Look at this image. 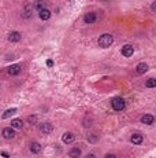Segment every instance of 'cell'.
<instances>
[{
	"label": "cell",
	"mask_w": 156,
	"mask_h": 158,
	"mask_svg": "<svg viewBox=\"0 0 156 158\" xmlns=\"http://www.w3.org/2000/svg\"><path fill=\"white\" fill-rule=\"evenodd\" d=\"M88 140H89V142H92V143H95V142H97V136L90 135L89 137H88Z\"/></svg>",
	"instance_id": "cell-22"
},
{
	"label": "cell",
	"mask_w": 156,
	"mask_h": 158,
	"mask_svg": "<svg viewBox=\"0 0 156 158\" xmlns=\"http://www.w3.org/2000/svg\"><path fill=\"white\" fill-rule=\"evenodd\" d=\"M19 72H21V66L19 65H11L10 68L7 69V73L10 76H17V74H19Z\"/></svg>",
	"instance_id": "cell-11"
},
{
	"label": "cell",
	"mask_w": 156,
	"mask_h": 158,
	"mask_svg": "<svg viewBox=\"0 0 156 158\" xmlns=\"http://www.w3.org/2000/svg\"><path fill=\"white\" fill-rule=\"evenodd\" d=\"M104 158H116V156H114V154H107Z\"/></svg>",
	"instance_id": "cell-26"
},
{
	"label": "cell",
	"mask_w": 156,
	"mask_h": 158,
	"mask_svg": "<svg viewBox=\"0 0 156 158\" xmlns=\"http://www.w3.org/2000/svg\"><path fill=\"white\" fill-rule=\"evenodd\" d=\"M22 127H23V121L21 118L13 120V122H11V128H14V129H21Z\"/></svg>",
	"instance_id": "cell-15"
},
{
	"label": "cell",
	"mask_w": 156,
	"mask_h": 158,
	"mask_svg": "<svg viewBox=\"0 0 156 158\" xmlns=\"http://www.w3.org/2000/svg\"><path fill=\"white\" fill-rule=\"evenodd\" d=\"M30 151L33 154H39L40 151H41V144L40 143H36V142H33L30 144Z\"/></svg>",
	"instance_id": "cell-16"
},
{
	"label": "cell",
	"mask_w": 156,
	"mask_h": 158,
	"mask_svg": "<svg viewBox=\"0 0 156 158\" xmlns=\"http://www.w3.org/2000/svg\"><path fill=\"white\" fill-rule=\"evenodd\" d=\"M75 139V136L73 135L71 132H66L63 133V136H62V140H63V143H66V144H70V143H73Z\"/></svg>",
	"instance_id": "cell-8"
},
{
	"label": "cell",
	"mask_w": 156,
	"mask_h": 158,
	"mask_svg": "<svg viewBox=\"0 0 156 158\" xmlns=\"http://www.w3.org/2000/svg\"><path fill=\"white\" fill-rule=\"evenodd\" d=\"M151 10H152V11H155V13H156V2H154V3L151 4Z\"/></svg>",
	"instance_id": "cell-25"
},
{
	"label": "cell",
	"mask_w": 156,
	"mask_h": 158,
	"mask_svg": "<svg viewBox=\"0 0 156 158\" xmlns=\"http://www.w3.org/2000/svg\"><path fill=\"white\" fill-rule=\"evenodd\" d=\"M86 158H96V156H95V154H88Z\"/></svg>",
	"instance_id": "cell-27"
},
{
	"label": "cell",
	"mask_w": 156,
	"mask_h": 158,
	"mask_svg": "<svg viewBox=\"0 0 156 158\" xmlns=\"http://www.w3.org/2000/svg\"><path fill=\"white\" fill-rule=\"evenodd\" d=\"M149 69V66L146 65V63H138L137 68H136V72L138 73V74H144V73H146Z\"/></svg>",
	"instance_id": "cell-13"
},
{
	"label": "cell",
	"mask_w": 156,
	"mask_h": 158,
	"mask_svg": "<svg viewBox=\"0 0 156 158\" xmlns=\"http://www.w3.org/2000/svg\"><path fill=\"white\" fill-rule=\"evenodd\" d=\"M97 43H99V45L101 47V48H107V47H110L114 43V37L111 36L110 33H104V34H101V36L99 37Z\"/></svg>",
	"instance_id": "cell-1"
},
{
	"label": "cell",
	"mask_w": 156,
	"mask_h": 158,
	"mask_svg": "<svg viewBox=\"0 0 156 158\" xmlns=\"http://www.w3.org/2000/svg\"><path fill=\"white\" fill-rule=\"evenodd\" d=\"M145 85L148 87V88H155L156 87V78H148L145 83Z\"/></svg>",
	"instance_id": "cell-19"
},
{
	"label": "cell",
	"mask_w": 156,
	"mask_h": 158,
	"mask_svg": "<svg viewBox=\"0 0 156 158\" xmlns=\"http://www.w3.org/2000/svg\"><path fill=\"white\" fill-rule=\"evenodd\" d=\"M45 4H47V3L44 2V0H37V2L34 3V8H36V10H39V11H41V10H44V8H45Z\"/></svg>",
	"instance_id": "cell-17"
},
{
	"label": "cell",
	"mask_w": 156,
	"mask_h": 158,
	"mask_svg": "<svg viewBox=\"0 0 156 158\" xmlns=\"http://www.w3.org/2000/svg\"><path fill=\"white\" fill-rule=\"evenodd\" d=\"M47 66H49V68H51V66H54V61L48 59V61H47Z\"/></svg>",
	"instance_id": "cell-24"
},
{
	"label": "cell",
	"mask_w": 156,
	"mask_h": 158,
	"mask_svg": "<svg viewBox=\"0 0 156 158\" xmlns=\"http://www.w3.org/2000/svg\"><path fill=\"white\" fill-rule=\"evenodd\" d=\"M130 140H131L133 144H141L143 140H144V137H143V135H140V133H133L131 137H130Z\"/></svg>",
	"instance_id": "cell-12"
},
{
	"label": "cell",
	"mask_w": 156,
	"mask_h": 158,
	"mask_svg": "<svg viewBox=\"0 0 156 158\" xmlns=\"http://www.w3.org/2000/svg\"><path fill=\"white\" fill-rule=\"evenodd\" d=\"M39 17H40V19H43V21H48V19L51 18V11H49L48 8H44V10L39 11Z\"/></svg>",
	"instance_id": "cell-9"
},
{
	"label": "cell",
	"mask_w": 156,
	"mask_h": 158,
	"mask_svg": "<svg viewBox=\"0 0 156 158\" xmlns=\"http://www.w3.org/2000/svg\"><path fill=\"white\" fill-rule=\"evenodd\" d=\"M96 19H97V15H96V13H88L84 15V22L88 23V25H90V23H95Z\"/></svg>",
	"instance_id": "cell-4"
},
{
	"label": "cell",
	"mask_w": 156,
	"mask_h": 158,
	"mask_svg": "<svg viewBox=\"0 0 156 158\" xmlns=\"http://www.w3.org/2000/svg\"><path fill=\"white\" fill-rule=\"evenodd\" d=\"M23 18H30L32 17V11L30 10H28V11H25V13H23Z\"/></svg>",
	"instance_id": "cell-21"
},
{
	"label": "cell",
	"mask_w": 156,
	"mask_h": 158,
	"mask_svg": "<svg viewBox=\"0 0 156 158\" xmlns=\"http://www.w3.org/2000/svg\"><path fill=\"white\" fill-rule=\"evenodd\" d=\"M111 106H112V109L115 110V112H122V110L125 109L126 103L122 98H114L112 101H111Z\"/></svg>",
	"instance_id": "cell-2"
},
{
	"label": "cell",
	"mask_w": 156,
	"mask_h": 158,
	"mask_svg": "<svg viewBox=\"0 0 156 158\" xmlns=\"http://www.w3.org/2000/svg\"><path fill=\"white\" fill-rule=\"evenodd\" d=\"M120 52H122L123 57L130 58L131 55L134 54V48H133V45H129V44H127V45H123V47H122V51H120Z\"/></svg>",
	"instance_id": "cell-5"
},
{
	"label": "cell",
	"mask_w": 156,
	"mask_h": 158,
	"mask_svg": "<svg viewBox=\"0 0 156 158\" xmlns=\"http://www.w3.org/2000/svg\"><path fill=\"white\" fill-rule=\"evenodd\" d=\"M69 156L71 157V158H79V157H81V148H78V147H73L71 150L69 151Z\"/></svg>",
	"instance_id": "cell-14"
},
{
	"label": "cell",
	"mask_w": 156,
	"mask_h": 158,
	"mask_svg": "<svg viewBox=\"0 0 156 158\" xmlns=\"http://www.w3.org/2000/svg\"><path fill=\"white\" fill-rule=\"evenodd\" d=\"M141 122L145 125H152L155 122V117L152 116V114H144V116L141 117Z\"/></svg>",
	"instance_id": "cell-6"
},
{
	"label": "cell",
	"mask_w": 156,
	"mask_h": 158,
	"mask_svg": "<svg viewBox=\"0 0 156 158\" xmlns=\"http://www.w3.org/2000/svg\"><path fill=\"white\" fill-rule=\"evenodd\" d=\"M52 131H54V127H52V124H49V122H43V124L40 125V132L44 133V135H49Z\"/></svg>",
	"instance_id": "cell-3"
},
{
	"label": "cell",
	"mask_w": 156,
	"mask_h": 158,
	"mask_svg": "<svg viewBox=\"0 0 156 158\" xmlns=\"http://www.w3.org/2000/svg\"><path fill=\"white\" fill-rule=\"evenodd\" d=\"M2 157L3 158H10V154L6 153V151H2Z\"/></svg>",
	"instance_id": "cell-23"
},
{
	"label": "cell",
	"mask_w": 156,
	"mask_h": 158,
	"mask_svg": "<svg viewBox=\"0 0 156 158\" xmlns=\"http://www.w3.org/2000/svg\"><path fill=\"white\" fill-rule=\"evenodd\" d=\"M2 135H3V137H6V139H13V137L15 136V131H14V128H4Z\"/></svg>",
	"instance_id": "cell-7"
},
{
	"label": "cell",
	"mask_w": 156,
	"mask_h": 158,
	"mask_svg": "<svg viewBox=\"0 0 156 158\" xmlns=\"http://www.w3.org/2000/svg\"><path fill=\"white\" fill-rule=\"evenodd\" d=\"M21 40V33L19 32H11L8 34V41L10 43H18Z\"/></svg>",
	"instance_id": "cell-10"
},
{
	"label": "cell",
	"mask_w": 156,
	"mask_h": 158,
	"mask_svg": "<svg viewBox=\"0 0 156 158\" xmlns=\"http://www.w3.org/2000/svg\"><path fill=\"white\" fill-rule=\"evenodd\" d=\"M28 121L30 122V124H36V122H37V116H30L28 118Z\"/></svg>",
	"instance_id": "cell-20"
},
{
	"label": "cell",
	"mask_w": 156,
	"mask_h": 158,
	"mask_svg": "<svg viewBox=\"0 0 156 158\" xmlns=\"http://www.w3.org/2000/svg\"><path fill=\"white\" fill-rule=\"evenodd\" d=\"M17 113V109H8V110H6L4 113L2 114V118H8V117H11V116H14V114Z\"/></svg>",
	"instance_id": "cell-18"
}]
</instances>
